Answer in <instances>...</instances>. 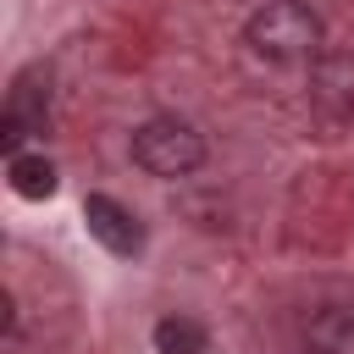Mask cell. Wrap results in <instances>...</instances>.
Returning a JSON list of instances; mask_svg holds the SVG:
<instances>
[{
	"label": "cell",
	"instance_id": "cell-8",
	"mask_svg": "<svg viewBox=\"0 0 354 354\" xmlns=\"http://www.w3.org/2000/svg\"><path fill=\"white\" fill-rule=\"evenodd\" d=\"M6 177H11V188L22 199H50L55 194V166L44 155H11L6 160Z\"/></svg>",
	"mask_w": 354,
	"mask_h": 354
},
{
	"label": "cell",
	"instance_id": "cell-6",
	"mask_svg": "<svg viewBox=\"0 0 354 354\" xmlns=\"http://www.w3.org/2000/svg\"><path fill=\"white\" fill-rule=\"evenodd\" d=\"M310 354H354V299H326L299 326Z\"/></svg>",
	"mask_w": 354,
	"mask_h": 354
},
{
	"label": "cell",
	"instance_id": "cell-4",
	"mask_svg": "<svg viewBox=\"0 0 354 354\" xmlns=\"http://www.w3.org/2000/svg\"><path fill=\"white\" fill-rule=\"evenodd\" d=\"M44 111H50V88H39V72H22L17 88L6 94V116H0V144H6V160L22 155V138L44 133Z\"/></svg>",
	"mask_w": 354,
	"mask_h": 354
},
{
	"label": "cell",
	"instance_id": "cell-5",
	"mask_svg": "<svg viewBox=\"0 0 354 354\" xmlns=\"http://www.w3.org/2000/svg\"><path fill=\"white\" fill-rule=\"evenodd\" d=\"M83 221H88V238L105 243L111 254H138V249H144L138 216H133L122 199H111V194H83Z\"/></svg>",
	"mask_w": 354,
	"mask_h": 354
},
{
	"label": "cell",
	"instance_id": "cell-2",
	"mask_svg": "<svg viewBox=\"0 0 354 354\" xmlns=\"http://www.w3.org/2000/svg\"><path fill=\"white\" fill-rule=\"evenodd\" d=\"M133 166L149 177H188L205 166V138L177 116H149L133 127Z\"/></svg>",
	"mask_w": 354,
	"mask_h": 354
},
{
	"label": "cell",
	"instance_id": "cell-1",
	"mask_svg": "<svg viewBox=\"0 0 354 354\" xmlns=\"http://www.w3.org/2000/svg\"><path fill=\"white\" fill-rule=\"evenodd\" d=\"M243 44H249V55H260L271 66L315 61L321 55V11L304 0H266L243 22Z\"/></svg>",
	"mask_w": 354,
	"mask_h": 354
},
{
	"label": "cell",
	"instance_id": "cell-7",
	"mask_svg": "<svg viewBox=\"0 0 354 354\" xmlns=\"http://www.w3.org/2000/svg\"><path fill=\"white\" fill-rule=\"evenodd\" d=\"M210 332L194 315H160L155 321V354H205Z\"/></svg>",
	"mask_w": 354,
	"mask_h": 354
},
{
	"label": "cell",
	"instance_id": "cell-3",
	"mask_svg": "<svg viewBox=\"0 0 354 354\" xmlns=\"http://www.w3.org/2000/svg\"><path fill=\"white\" fill-rule=\"evenodd\" d=\"M310 105L326 122L354 116V50H332V55L310 61Z\"/></svg>",
	"mask_w": 354,
	"mask_h": 354
}]
</instances>
